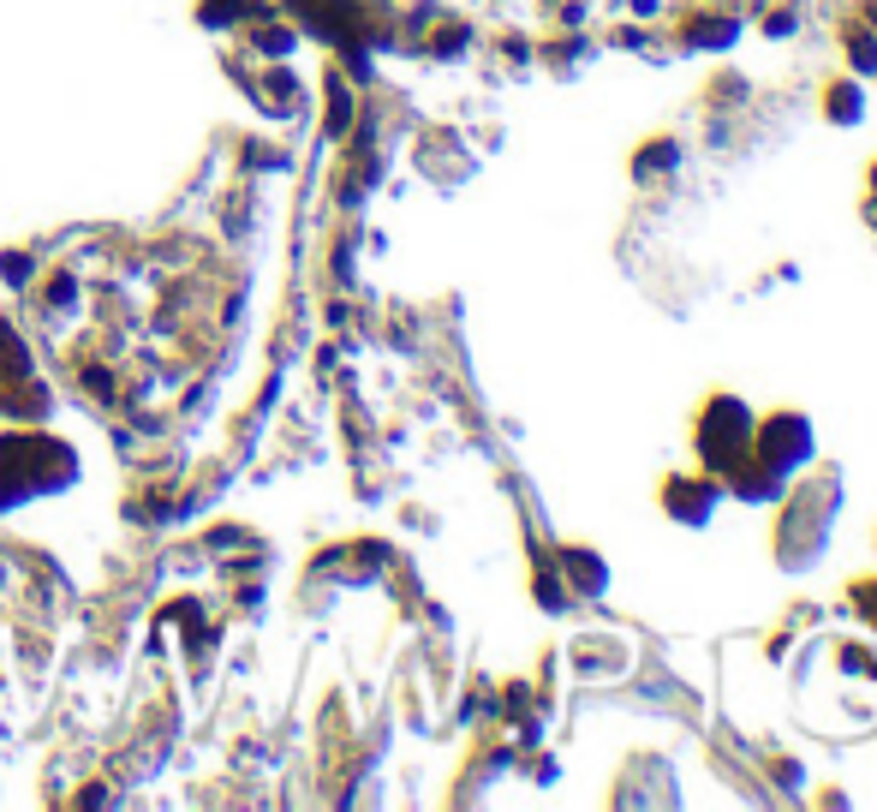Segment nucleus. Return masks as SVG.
<instances>
[{
    "mask_svg": "<svg viewBox=\"0 0 877 812\" xmlns=\"http://www.w3.org/2000/svg\"><path fill=\"white\" fill-rule=\"evenodd\" d=\"M753 425H758V413L746 406L741 395H710L705 406H698V418H693V454H698V466L705 473H717V478H729L734 466L753 454Z\"/></svg>",
    "mask_w": 877,
    "mask_h": 812,
    "instance_id": "nucleus-2",
    "label": "nucleus"
},
{
    "mask_svg": "<svg viewBox=\"0 0 877 812\" xmlns=\"http://www.w3.org/2000/svg\"><path fill=\"white\" fill-rule=\"evenodd\" d=\"M866 186H872V192H877V156H872V168H866Z\"/></svg>",
    "mask_w": 877,
    "mask_h": 812,
    "instance_id": "nucleus-17",
    "label": "nucleus"
},
{
    "mask_svg": "<svg viewBox=\"0 0 877 812\" xmlns=\"http://www.w3.org/2000/svg\"><path fill=\"white\" fill-rule=\"evenodd\" d=\"M681 162H686V144L675 132H657V138H645V144L633 150V180L639 186H669L681 174Z\"/></svg>",
    "mask_w": 877,
    "mask_h": 812,
    "instance_id": "nucleus-8",
    "label": "nucleus"
},
{
    "mask_svg": "<svg viewBox=\"0 0 877 812\" xmlns=\"http://www.w3.org/2000/svg\"><path fill=\"white\" fill-rule=\"evenodd\" d=\"M758 31H765V36H777V43H782V36H794V31H800V12H794V7H765Z\"/></svg>",
    "mask_w": 877,
    "mask_h": 812,
    "instance_id": "nucleus-14",
    "label": "nucleus"
},
{
    "mask_svg": "<svg viewBox=\"0 0 877 812\" xmlns=\"http://www.w3.org/2000/svg\"><path fill=\"white\" fill-rule=\"evenodd\" d=\"M579 669L585 676H597V669H627V645L603 640V633H585L579 640Z\"/></svg>",
    "mask_w": 877,
    "mask_h": 812,
    "instance_id": "nucleus-11",
    "label": "nucleus"
},
{
    "mask_svg": "<svg viewBox=\"0 0 877 812\" xmlns=\"http://www.w3.org/2000/svg\"><path fill=\"white\" fill-rule=\"evenodd\" d=\"M555 574L567 580L574 598H603L609 592V562L597 550H585V544H562V550H555Z\"/></svg>",
    "mask_w": 877,
    "mask_h": 812,
    "instance_id": "nucleus-7",
    "label": "nucleus"
},
{
    "mask_svg": "<svg viewBox=\"0 0 877 812\" xmlns=\"http://www.w3.org/2000/svg\"><path fill=\"white\" fill-rule=\"evenodd\" d=\"M842 55H848V67H854L860 79L877 72V24L872 19H842Z\"/></svg>",
    "mask_w": 877,
    "mask_h": 812,
    "instance_id": "nucleus-10",
    "label": "nucleus"
},
{
    "mask_svg": "<svg viewBox=\"0 0 877 812\" xmlns=\"http://www.w3.org/2000/svg\"><path fill=\"white\" fill-rule=\"evenodd\" d=\"M722 497H729V490H722V478L698 466V473H669L663 490H657V507H663L681 532H705L710 520H717Z\"/></svg>",
    "mask_w": 877,
    "mask_h": 812,
    "instance_id": "nucleus-4",
    "label": "nucleus"
},
{
    "mask_svg": "<svg viewBox=\"0 0 877 812\" xmlns=\"http://www.w3.org/2000/svg\"><path fill=\"white\" fill-rule=\"evenodd\" d=\"M824 120L830 126H860L866 120V84L860 79H830L824 84Z\"/></svg>",
    "mask_w": 877,
    "mask_h": 812,
    "instance_id": "nucleus-9",
    "label": "nucleus"
},
{
    "mask_svg": "<svg viewBox=\"0 0 877 812\" xmlns=\"http://www.w3.org/2000/svg\"><path fill=\"white\" fill-rule=\"evenodd\" d=\"M848 609H854L860 621H872V628H877V574H860L854 586H848Z\"/></svg>",
    "mask_w": 877,
    "mask_h": 812,
    "instance_id": "nucleus-13",
    "label": "nucleus"
},
{
    "mask_svg": "<svg viewBox=\"0 0 877 812\" xmlns=\"http://www.w3.org/2000/svg\"><path fill=\"white\" fill-rule=\"evenodd\" d=\"M753 454L765 466H777L782 478H800L818 466V425H812L806 413H794V406H782V413H765L753 425Z\"/></svg>",
    "mask_w": 877,
    "mask_h": 812,
    "instance_id": "nucleus-3",
    "label": "nucleus"
},
{
    "mask_svg": "<svg viewBox=\"0 0 877 812\" xmlns=\"http://www.w3.org/2000/svg\"><path fill=\"white\" fill-rule=\"evenodd\" d=\"M866 222H872V234H877V192L866 198Z\"/></svg>",
    "mask_w": 877,
    "mask_h": 812,
    "instance_id": "nucleus-16",
    "label": "nucleus"
},
{
    "mask_svg": "<svg viewBox=\"0 0 877 812\" xmlns=\"http://www.w3.org/2000/svg\"><path fill=\"white\" fill-rule=\"evenodd\" d=\"M770 777H777L788 795H800V783H806V771H800V759H777V765H770Z\"/></svg>",
    "mask_w": 877,
    "mask_h": 812,
    "instance_id": "nucleus-15",
    "label": "nucleus"
},
{
    "mask_svg": "<svg viewBox=\"0 0 877 812\" xmlns=\"http://www.w3.org/2000/svg\"><path fill=\"white\" fill-rule=\"evenodd\" d=\"M788 485H794V478H782L777 466H765V461H758V454H746V461L734 466L729 478H722V490H729L734 502H746V507L782 502V497H788Z\"/></svg>",
    "mask_w": 877,
    "mask_h": 812,
    "instance_id": "nucleus-6",
    "label": "nucleus"
},
{
    "mask_svg": "<svg viewBox=\"0 0 877 812\" xmlns=\"http://www.w3.org/2000/svg\"><path fill=\"white\" fill-rule=\"evenodd\" d=\"M746 36V19L734 12V0H698L693 12L675 19V48L681 55H729Z\"/></svg>",
    "mask_w": 877,
    "mask_h": 812,
    "instance_id": "nucleus-5",
    "label": "nucleus"
},
{
    "mask_svg": "<svg viewBox=\"0 0 877 812\" xmlns=\"http://www.w3.org/2000/svg\"><path fill=\"white\" fill-rule=\"evenodd\" d=\"M836 514H842V473L824 466L806 485H788L782 497V520H777V568L782 574H806L824 562L836 538Z\"/></svg>",
    "mask_w": 877,
    "mask_h": 812,
    "instance_id": "nucleus-1",
    "label": "nucleus"
},
{
    "mask_svg": "<svg viewBox=\"0 0 877 812\" xmlns=\"http://www.w3.org/2000/svg\"><path fill=\"white\" fill-rule=\"evenodd\" d=\"M836 664L848 669V676H866V681H877V652L866 640H842L836 645Z\"/></svg>",
    "mask_w": 877,
    "mask_h": 812,
    "instance_id": "nucleus-12",
    "label": "nucleus"
}]
</instances>
